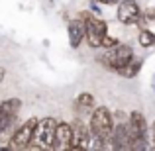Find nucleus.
Masks as SVG:
<instances>
[{
  "label": "nucleus",
  "mask_w": 155,
  "mask_h": 151,
  "mask_svg": "<svg viewBox=\"0 0 155 151\" xmlns=\"http://www.w3.org/2000/svg\"><path fill=\"white\" fill-rule=\"evenodd\" d=\"M149 137H151V140H153V137H155V122H151V124H149Z\"/></svg>",
  "instance_id": "obj_21"
},
{
  "label": "nucleus",
  "mask_w": 155,
  "mask_h": 151,
  "mask_svg": "<svg viewBox=\"0 0 155 151\" xmlns=\"http://www.w3.org/2000/svg\"><path fill=\"white\" fill-rule=\"evenodd\" d=\"M153 90H155V80H153Z\"/></svg>",
  "instance_id": "obj_24"
},
{
  "label": "nucleus",
  "mask_w": 155,
  "mask_h": 151,
  "mask_svg": "<svg viewBox=\"0 0 155 151\" xmlns=\"http://www.w3.org/2000/svg\"><path fill=\"white\" fill-rule=\"evenodd\" d=\"M71 141H73V130H71V122L65 120H57L55 126V133H53V151H65L71 149Z\"/></svg>",
  "instance_id": "obj_9"
},
{
  "label": "nucleus",
  "mask_w": 155,
  "mask_h": 151,
  "mask_svg": "<svg viewBox=\"0 0 155 151\" xmlns=\"http://www.w3.org/2000/svg\"><path fill=\"white\" fill-rule=\"evenodd\" d=\"M98 2L102 4V6H116L120 0H98Z\"/></svg>",
  "instance_id": "obj_20"
},
{
  "label": "nucleus",
  "mask_w": 155,
  "mask_h": 151,
  "mask_svg": "<svg viewBox=\"0 0 155 151\" xmlns=\"http://www.w3.org/2000/svg\"><path fill=\"white\" fill-rule=\"evenodd\" d=\"M153 80H155V73H153Z\"/></svg>",
  "instance_id": "obj_25"
},
{
  "label": "nucleus",
  "mask_w": 155,
  "mask_h": 151,
  "mask_svg": "<svg viewBox=\"0 0 155 151\" xmlns=\"http://www.w3.org/2000/svg\"><path fill=\"white\" fill-rule=\"evenodd\" d=\"M102 8L104 6L98 2V0H91V2H88V10H91L94 16H102Z\"/></svg>",
  "instance_id": "obj_18"
},
{
  "label": "nucleus",
  "mask_w": 155,
  "mask_h": 151,
  "mask_svg": "<svg viewBox=\"0 0 155 151\" xmlns=\"http://www.w3.org/2000/svg\"><path fill=\"white\" fill-rule=\"evenodd\" d=\"M71 130H73V141L69 151H88L91 149V128L84 118L75 116L71 120Z\"/></svg>",
  "instance_id": "obj_6"
},
{
  "label": "nucleus",
  "mask_w": 155,
  "mask_h": 151,
  "mask_svg": "<svg viewBox=\"0 0 155 151\" xmlns=\"http://www.w3.org/2000/svg\"><path fill=\"white\" fill-rule=\"evenodd\" d=\"M116 20L122 26H128V28L147 26V22L143 20V8L137 4V0H120L116 4Z\"/></svg>",
  "instance_id": "obj_5"
},
{
  "label": "nucleus",
  "mask_w": 155,
  "mask_h": 151,
  "mask_svg": "<svg viewBox=\"0 0 155 151\" xmlns=\"http://www.w3.org/2000/svg\"><path fill=\"white\" fill-rule=\"evenodd\" d=\"M137 45L141 49H151V47H155V31L151 28L143 26V28L137 30Z\"/></svg>",
  "instance_id": "obj_15"
},
{
  "label": "nucleus",
  "mask_w": 155,
  "mask_h": 151,
  "mask_svg": "<svg viewBox=\"0 0 155 151\" xmlns=\"http://www.w3.org/2000/svg\"><path fill=\"white\" fill-rule=\"evenodd\" d=\"M88 128H91L92 136H98L102 140L110 141V136H112V130H114L112 110L108 106H94L92 112L88 114Z\"/></svg>",
  "instance_id": "obj_3"
},
{
  "label": "nucleus",
  "mask_w": 155,
  "mask_h": 151,
  "mask_svg": "<svg viewBox=\"0 0 155 151\" xmlns=\"http://www.w3.org/2000/svg\"><path fill=\"white\" fill-rule=\"evenodd\" d=\"M94 106H96V98L92 92H79L75 102H73V112L79 118H88V114L92 112Z\"/></svg>",
  "instance_id": "obj_12"
},
{
  "label": "nucleus",
  "mask_w": 155,
  "mask_h": 151,
  "mask_svg": "<svg viewBox=\"0 0 155 151\" xmlns=\"http://www.w3.org/2000/svg\"><path fill=\"white\" fill-rule=\"evenodd\" d=\"M38 120L39 118L30 116L28 120H24L22 124H18V128L8 137V143L2 145L0 149H18V151L28 149L30 143L34 141V132H35V126H38Z\"/></svg>",
  "instance_id": "obj_4"
},
{
  "label": "nucleus",
  "mask_w": 155,
  "mask_h": 151,
  "mask_svg": "<svg viewBox=\"0 0 155 151\" xmlns=\"http://www.w3.org/2000/svg\"><path fill=\"white\" fill-rule=\"evenodd\" d=\"M55 126H57V118L53 116H45L38 120V126H35V132H34V143L39 149H51Z\"/></svg>",
  "instance_id": "obj_7"
},
{
  "label": "nucleus",
  "mask_w": 155,
  "mask_h": 151,
  "mask_svg": "<svg viewBox=\"0 0 155 151\" xmlns=\"http://www.w3.org/2000/svg\"><path fill=\"white\" fill-rule=\"evenodd\" d=\"M77 16L83 20L84 41H87V45L91 47V49H100L104 35L108 34V22H106L102 16H94L88 8L87 10H81Z\"/></svg>",
  "instance_id": "obj_2"
},
{
  "label": "nucleus",
  "mask_w": 155,
  "mask_h": 151,
  "mask_svg": "<svg viewBox=\"0 0 155 151\" xmlns=\"http://www.w3.org/2000/svg\"><path fill=\"white\" fill-rule=\"evenodd\" d=\"M110 149L114 151L130 149V132L126 122H114V130L110 136Z\"/></svg>",
  "instance_id": "obj_10"
},
{
  "label": "nucleus",
  "mask_w": 155,
  "mask_h": 151,
  "mask_svg": "<svg viewBox=\"0 0 155 151\" xmlns=\"http://www.w3.org/2000/svg\"><path fill=\"white\" fill-rule=\"evenodd\" d=\"M22 106L24 102L16 96L0 100V118H18L20 112H22Z\"/></svg>",
  "instance_id": "obj_13"
},
{
  "label": "nucleus",
  "mask_w": 155,
  "mask_h": 151,
  "mask_svg": "<svg viewBox=\"0 0 155 151\" xmlns=\"http://www.w3.org/2000/svg\"><path fill=\"white\" fill-rule=\"evenodd\" d=\"M141 69H143V57H137V55H136L124 69H122L120 73H118V75L124 77V79H136V77L141 73Z\"/></svg>",
  "instance_id": "obj_14"
},
{
  "label": "nucleus",
  "mask_w": 155,
  "mask_h": 151,
  "mask_svg": "<svg viewBox=\"0 0 155 151\" xmlns=\"http://www.w3.org/2000/svg\"><path fill=\"white\" fill-rule=\"evenodd\" d=\"M118 41H120V39L114 38V35H110V31H108V34L104 35V39H102V47H100V49H110V47H114Z\"/></svg>",
  "instance_id": "obj_16"
},
{
  "label": "nucleus",
  "mask_w": 155,
  "mask_h": 151,
  "mask_svg": "<svg viewBox=\"0 0 155 151\" xmlns=\"http://www.w3.org/2000/svg\"><path fill=\"white\" fill-rule=\"evenodd\" d=\"M112 116H114V122H126V120H128V114L122 112V110H114Z\"/></svg>",
  "instance_id": "obj_19"
},
{
  "label": "nucleus",
  "mask_w": 155,
  "mask_h": 151,
  "mask_svg": "<svg viewBox=\"0 0 155 151\" xmlns=\"http://www.w3.org/2000/svg\"><path fill=\"white\" fill-rule=\"evenodd\" d=\"M6 79V69L4 67H0V84H2V80Z\"/></svg>",
  "instance_id": "obj_22"
},
{
  "label": "nucleus",
  "mask_w": 155,
  "mask_h": 151,
  "mask_svg": "<svg viewBox=\"0 0 155 151\" xmlns=\"http://www.w3.org/2000/svg\"><path fill=\"white\" fill-rule=\"evenodd\" d=\"M67 39H69V47L71 49H79L84 41V26L83 20L77 16V18H71L67 22Z\"/></svg>",
  "instance_id": "obj_11"
},
{
  "label": "nucleus",
  "mask_w": 155,
  "mask_h": 151,
  "mask_svg": "<svg viewBox=\"0 0 155 151\" xmlns=\"http://www.w3.org/2000/svg\"><path fill=\"white\" fill-rule=\"evenodd\" d=\"M126 124H128V132H130V145H132V141L136 140V137L149 136L147 118H145V114L140 112V110H132V112L128 114V120H126Z\"/></svg>",
  "instance_id": "obj_8"
},
{
  "label": "nucleus",
  "mask_w": 155,
  "mask_h": 151,
  "mask_svg": "<svg viewBox=\"0 0 155 151\" xmlns=\"http://www.w3.org/2000/svg\"><path fill=\"white\" fill-rule=\"evenodd\" d=\"M151 149H155V137L151 140Z\"/></svg>",
  "instance_id": "obj_23"
},
{
  "label": "nucleus",
  "mask_w": 155,
  "mask_h": 151,
  "mask_svg": "<svg viewBox=\"0 0 155 151\" xmlns=\"http://www.w3.org/2000/svg\"><path fill=\"white\" fill-rule=\"evenodd\" d=\"M134 57H136V51H134V47L130 45V43L118 41L114 47L100 51L98 55H96V61H98V65H102L106 71L116 73L118 75V73H120Z\"/></svg>",
  "instance_id": "obj_1"
},
{
  "label": "nucleus",
  "mask_w": 155,
  "mask_h": 151,
  "mask_svg": "<svg viewBox=\"0 0 155 151\" xmlns=\"http://www.w3.org/2000/svg\"><path fill=\"white\" fill-rule=\"evenodd\" d=\"M87 2H91V0H87Z\"/></svg>",
  "instance_id": "obj_26"
},
{
  "label": "nucleus",
  "mask_w": 155,
  "mask_h": 151,
  "mask_svg": "<svg viewBox=\"0 0 155 151\" xmlns=\"http://www.w3.org/2000/svg\"><path fill=\"white\" fill-rule=\"evenodd\" d=\"M143 20L147 24H155V6L151 4V6L143 8Z\"/></svg>",
  "instance_id": "obj_17"
}]
</instances>
